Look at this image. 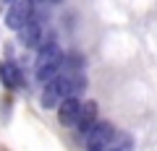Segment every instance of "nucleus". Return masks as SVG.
Masks as SVG:
<instances>
[{"instance_id": "obj_1", "label": "nucleus", "mask_w": 157, "mask_h": 151, "mask_svg": "<svg viewBox=\"0 0 157 151\" xmlns=\"http://www.w3.org/2000/svg\"><path fill=\"white\" fill-rule=\"evenodd\" d=\"M60 65H63V50L58 47V42L42 45L37 52V65H34V76L42 84H50L55 76H60Z\"/></svg>"}, {"instance_id": "obj_2", "label": "nucleus", "mask_w": 157, "mask_h": 151, "mask_svg": "<svg viewBox=\"0 0 157 151\" xmlns=\"http://www.w3.org/2000/svg\"><path fill=\"white\" fill-rule=\"evenodd\" d=\"M66 96H68V73H60L50 84H45V91H42L39 102H42L45 110H52V107H60V102Z\"/></svg>"}, {"instance_id": "obj_3", "label": "nucleus", "mask_w": 157, "mask_h": 151, "mask_svg": "<svg viewBox=\"0 0 157 151\" xmlns=\"http://www.w3.org/2000/svg\"><path fill=\"white\" fill-rule=\"evenodd\" d=\"M115 141V128L110 123H97L86 133V149L89 151H107Z\"/></svg>"}, {"instance_id": "obj_4", "label": "nucleus", "mask_w": 157, "mask_h": 151, "mask_svg": "<svg viewBox=\"0 0 157 151\" xmlns=\"http://www.w3.org/2000/svg\"><path fill=\"white\" fill-rule=\"evenodd\" d=\"M32 13H34L32 0H16V3L8 8V13H6V26L13 29V31H21V29L34 18Z\"/></svg>"}, {"instance_id": "obj_5", "label": "nucleus", "mask_w": 157, "mask_h": 151, "mask_svg": "<svg viewBox=\"0 0 157 151\" xmlns=\"http://www.w3.org/2000/svg\"><path fill=\"white\" fill-rule=\"evenodd\" d=\"M81 104L84 102L78 99V96H66L60 102V107H58V123L63 128H73L78 123V115H81Z\"/></svg>"}, {"instance_id": "obj_6", "label": "nucleus", "mask_w": 157, "mask_h": 151, "mask_svg": "<svg viewBox=\"0 0 157 151\" xmlns=\"http://www.w3.org/2000/svg\"><path fill=\"white\" fill-rule=\"evenodd\" d=\"M94 125H97V102L94 99H86L84 104H81V115H78L76 128L81 130V133H89Z\"/></svg>"}, {"instance_id": "obj_7", "label": "nucleus", "mask_w": 157, "mask_h": 151, "mask_svg": "<svg viewBox=\"0 0 157 151\" xmlns=\"http://www.w3.org/2000/svg\"><path fill=\"white\" fill-rule=\"evenodd\" d=\"M18 37H21V42H24L26 47H37V50H39V45H42V37H45V34H42V23L32 18V21H29L26 26L18 31Z\"/></svg>"}, {"instance_id": "obj_8", "label": "nucleus", "mask_w": 157, "mask_h": 151, "mask_svg": "<svg viewBox=\"0 0 157 151\" xmlns=\"http://www.w3.org/2000/svg\"><path fill=\"white\" fill-rule=\"evenodd\" d=\"M0 81H3V86H8V89H16V86L24 84L21 70H18L16 63H0Z\"/></svg>"}, {"instance_id": "obj_9", "label": "nucleus", "mask_w": 157, "mask_h": 151, "mask_svg": "<svg viewBox=\"0 0 157 151\" xmlns=\"http://www.w3.org/2000/svg\"><path fill=\"white\" fill-rule=\"evenodd\" d=\"M86 89V78L78 73H68V96H78Z\"/></svg>"}, {"instance_id": "obj_10", "label": "nucleus", "mask_w": 157, "mask_h": 151, "mask_svg": "<svg viewBox=\"0 0 157 151\" xmlns=\"http://www.w3.org/2000/svg\"><path fill=\"white\" fill-rule=\"evenodd\" d=\"M3 3H8V5H13V3H16V0H3Z\"/></svg>"}, {"instance_id": "obj_11", "label": "nucleus", "mask_w": 157, "mask_h": 151, "mask_svg": "<svg viewBox=\"0 0 157 151\" xmlns=\"http://www.w3.org/2000/svg\"><path fill=\"white\" fill-rule=\"evenodd\" d=\"M47 3H63V0H47Z\"/></svg>"}]
</instances>
